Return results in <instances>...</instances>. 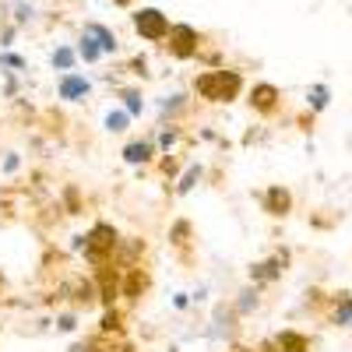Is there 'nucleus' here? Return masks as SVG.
Instances as JSON below:
<instances>
[{"instance_id":"obj_28","label":"nucleus","mask_w":352,"mask_h":352,"mask_svg":"<svg viewBox=\"0 0 352 352\" xmlns=\"http://www.w3.org/2000/svg\"><path fill=\"white\" fill-rule=\"evenodd\" d=\"M116 99H120V106H124V109L134 116V120L144 113V106H148V102H144L141 85H116Z\"/></svg>"},{"instance_id":"obj_41","label":"nucleus","mask_w":352,"mask_h":352,"mask_svg":"<svg viewBox=\"0 0 352 352\" xmlns=\"http://www.w3.org/2000/svg\"><path fill=\"white\" fill-rule=\"evenodd\" d=\"M173 307H176V310H187V307H190V292H176Z\"/></svg>"},{"instance_id":"obj_20","label":"nucleus","mask_w":352,"mask_h":352,"mask_svg":"<svg viewBox=\"0 0 352 352\" xmlns=\"http://www.w3.org/2000/svg\"><path fill=\"white\" fill-rule=\"evenodd\" d=\"M96 331H102V335H109V338H127V310L116 303V307H102V314H99V328Z\"/></svg>"},{"instance_id":"obj_45","label":"nucleus","mask_w":352,"mask_h":352,"mask_svg":"<svg viewBox=\"0 0 352 352\" xmlns=\"http://www.w3.org/2000/svg\"><path fill=\"white\" fill-rule=\"evenodd\" d=\"M109 4H113V8H120V11H131L138 0H109Z\"/></svg>"},{"instance_id":"obj_35","label":"nucleus","mask_w":352,"mask_h":352,"mask_svg":"<svg viewBox=\"0 0 352 352\" xmlns=\"http://www.w3.org/2000/svg\"><path fill=\"white\" fill-rule=\"evenodd\" d=\"M324 303H328V292L320 289V285H310V289L303 292V307H307V314L320 317V310H324Z\"/></svg>"},{"instance_id":"obj_17","label":"nucleus","mask_w":352,"mask_h":352,"mask_svg":"<svg viewBox=\"0 0 352 352\" xmlns=\"http://www.w3.org/2000/svg\"><path fill=\"white\" fill-rule=\"evenodd\" d=\"M194 109V96L190 92H173L166 99H159V124H184Z\"/></svg>"},{"instance_id":"obj_48","label":"nucleus","mask_w":352,"mask_h":352,"mask_svg":"<svg viewBox=\"0 0 352 352\" xmlns=\"http://www.w3.org/2000/svg\"><path fill=\"white\" fill-rule=\"evenodd\" d=\"M4 25H8V4L0 0V28H4Z\"/></svg>"},{"instance_id":"obj_22","label":"nucleus","mask_w":352,"mask_h":352,"mask_svg":"<svg viewBox=\"0 0 352 352\" xmlns=\"http://www.w3.org/2000/svg\"><path fill=\"white\" fill-rule=\"evenodd\" d=\"M190 96L194 102H204V106H219V88H215V67L194 74L190 81Z\"/></svg>"},{"instance_id":"obj_15","label":"nucleus","mask_w":352,"mask_h":352,"mask_svg":"<svg viewBox=\"0 0 352 352\" xmlns=\"http://www.w3.org/2000/svg\"><path fill=\"white\" fill-rule=\"evenodd\" d=\"M36 127H43V134H46L50 141H56V144H67V138H71V120H67V113H64L60 106L39 109Z\"/></svg>"},{"instance_id":"obj_24","label":"nucleus","mask_w":352,"mask_h":352,"mask_svg":"<svg viewBox=\"0 0 352 352\" xmlns=\"http://www.w3.org/2000/svg\"><path fill=\"white\" fill-rule=\"evenodd\" d=\"M278 352H314V338L300 328H282L278 335H272Z\"/></svg>"},{"instance_id":"obj_44","label":"nucleus","mask_w":352,"mask_h":352,"mask_svg":"<svg viewBox=\"0 0 352 352\" xmlns=\"http://www.w3.org/2000/svg\"><path fill=\"white\" fill-rule=\"evenodd\" d=\"M11 39H14V25H4L0 28V46H11Z\"/></svg>"},{"instance_id":"obj_32","label":"nucleus","mask_w":352,"mask_h":352,"mask_svg":"<svg viewBox=\"0 0 352 352\" xmlns=\"http://www.w3.org/2000/svg\"><path fill=\"white\" fill-rule=\"evenodd\" d=\"M74 53H78V60H85V64H99L102 60V50H99V43L92 39V36H88V32H81L78 36V46H74Z\"/></svg>"},{"instance_id":"obj_33","label":"nucleus","mask_w":352,"mask_h":352,"mask_svg":"<svg viewBox=\"0 0 352 352\" xmlns=\"http://www.w3.org/2000/svg\"><path fill=\"white\" fill-rule=\"evenodd\" d=\"M131 124H134V116H131L124 106H116V109L106 113V131H109V134H127Z\"/></svg>"},{"instance_id":"obj_47","label":"nucleus","mask_w":352,"mask_h":352,"mask_svg":"<svg viewBox=\"0 0 352 352\" xmlns=\"http://www.w3.org/2000/svg\"><path fill=\"white\" fill-rule=\"evenodd\" d=\"M120 352H141V349H138L134 342H127V338H124V342H120Z\"/></svg>"},{"instance_id":"obj_25","label":"nucleus","mask_w":352,"mask_h":352,"mask_svg":"<svg viewBox=\"0 0 352 352\" xmlns=\"http://www.w3.org/2000/svg\"><path fill=\"white\" fill-rule=\"evenodd\" d=\"M116 261L124 264H138V261H148V240L144 236H120V247H116Z\"/></svg>"},{"instance_id":"obj_7","label":"nucleus","mask_w":352,"mask_h":352,"mask_svg":"<svg viewBox=\"0 0 352 352\" xmlns=\"http://www.w3.org/2000/svg\"><path fill=\"white\" fill-rule=\"evenodd\" d=\"M240 314L232 310V303H215L212 317H208V328H204V335H208L215 345H229L240 338Z\"/></svg>"},{"instance_id":"obj_4","label":"nucleus","mask_w":352,"mask_h":352,"mask_svg":"<svg viewBox=\"0 0 352 352\" xmlns=\"http://www.w3.org/2000/svg\"><path fill=\"white\" fill-rule=\"evenodd\" d=\"M159 46L173 56V60L187 64V60H194L197 50L204 46V32H197V28L187 25V21H173V25H169V32H166V39H162Z\"/></svg>"},{"instance_id":"obj_37","label":"nucleus","mask_w":352,"mask_h":352,"mask_svg":"<svg viewBox=\"0 0 352 352\" xmlns=\"http://www.w3.org/2000/svg\"><path fill=\"white\" fill-rule=\"evenodd\" d=\"M78 310H64V314H56V331L60 335H74L78 331Z\"/></svg>"},{"instance_id":"obj_43","label":"nucleus","mask_w":352,"mask_h":352,"mask_svg":"<svg viewBox=\"0 0 352 352\" xmlns=\"http://www.w3.org/2000/svg\"><path fill=\"white\" fill-rule=\"evenodd\" d=\"M296 124H300V131H314V113H300Z\"/></svg>"},{"instance_id":"obj_39","label":"nucleus","mask_w":352,"mask_h":352,"mask_svg":"<svg viewBox=\"0 0 352 352\" xmlns=\"http://www.w3.org/2000/svg\"><path fill=\"white\" fill-rule=\"evenodd\" d=\"M32 14H36V8H32V4H25V0H21V4L14 8V25H25V21H32Z\"/></svg>"},{"instance_id":"obj_21","label":"nucleus","mask_w":352,"mask_h":352,"mask_svg":"<svg viewBox=\"0 0 352 352\" xmlns=\"http://www.w3.org/2000/svg\"><path fill=\"white\" fill-rule=\"evenodd\" d=\"M152 141H155V148L159 152H176V148H180V144H184V148H187V131H184V124H159L155 127V134H152Z\"/></svg>"},{"instance_id":"obj_34","label":"nucleus","mask_w":352,"mask_h":352,"mask_svg":"<svg viewBox=\"0 0 352 352\" xmlns=\"http://www.w3.org/2000/svg\"><path fill=\"white\" fill-rule=\"evenodd\" d=\"M50 64H53V71H60V74L74 71V67H78V53H74V46H56L53 56H50Z\"/></svg>"},{"instance_id":"obj_36","label":"nucleus","mask_w":352,"mask_h":352,"mask_svg":"<svg viewBox=\"0 0 352 352\" xmlns=\"http://www.w3.org/2000/svg\"><path fill=\"white\" fill-rule=\"evenodd\" d=\"M120 71H124V74H131V78H141V81H148V78H152V64H148V56H141V53H138V56H131V60H127Z\"/></svg>"},{"instance_id":"obj_26","label":"nucleus","mask_w":352,"mask_h":352,"mask_svg":"<svg viewBox=\"0 0 352 352\" xmlns=\"http://www.w3.org/2000/svg\"><path fill=\"white\" fill-rule=\"evenodd\" d=\"M71 352H120V338H109L102 331H92V335H85L81 342H74Z\"/></svg>"},{"instance_id":"obj_42","label":"nucleus","mask_w":352,"mask_h":352,"mask_svg":"<svg viewBox=\"0 0 352 352\" xmlns=\"http://www.w3.org/2000/svg\"><path fill=\"white\" fill-rule=\"evenodd\" d=\"M254 352H278V345H275V338H261L254 345Z\"/></svg>"},{"instance_id":"obj_46","label":"nucleus","mask_w":352,"mask_h":352,"mask_svg":"<svg viewBox=\"0 0 352 352\" xmlns=\"http://www.w3.org/2000/svg\"><path fill=\"white\" fill-rule=\"evenodd\" d=\"M226 352H254V349H247V345H240V342H229Z\"/></svg>"},{"instance_id":"obj_29","label":"nucleus","mask_w":352,"mask_h":352,"mask_svg":"<svg viewBox=\"0 0 352 352\" xmlns=\"http://www.w3.org/2000/svg\"><path fill=\"white\" fill-rule=\"evenodd\" d=\"M201 180H204V166H184V173L173 180L176 187H169V194H173V197H187Z\"/></svg>"},{"instance_id":"obj_14","label":"nucleus","mask_w":352,"mask_h":352,"mask_svg":"<svg viewBox=\"0 0 352 352\" xmlns=\"http://www.w3.org/2000/svg\"><path fill=\"white\" fill-rule=\"evenodd\" d=\"M120 159H124L127 166H134L138 176H144V173L152 169V162L159 159V148H155L152 138H131L124 148H120Z\"/></svg>"},{"instance_id":"obj_27","label":"nucleus","mask_w":352,"mask_h":352,"mask_svg":"<svg viewBox=\"0 0 352 352\" xmlns=\"http://www.w3.org/2000/svg\"><path fill=\"white\" fill-rule=\"evenodd\" d=\"M81 32H88V36H92L106 56L120 50V39H116V32H113L109 25H102V21H85V28H81Z\"/></svg>"},{"instance_id":"obj_23","label":"nucleus","mask_w":352,"mask_h":352,"mask_svg":"<svg viewBox=\"0 0 352 352\" xmlns=\"http://www.w3.org/2000/svg\"><path fill=\"white\" fill-rule=\"evenodd\" d=\"M56 204H60L64 215L78 219V215H85V208H88V197H85V190H81L78 184H64L60 190H56Z\"/></svg>"},{"instance_id":"obj_6","label":"nucleus","mask_w":352,"mask_h":352,"mask_svg":"<svg viewBox=\"0 0 352 352\" xmlns=\"http://www.w3.org/2000/svg\"><path fill=\"white\" fill-rule=\"evenodd\" d=\"M289 264H292V254L282 247V250H275L272 257L254 261L250 268H247V278H250L254 289H272L275 282H282V275L289 272Z\"/></svg>"},{"instance_id":"obj_2","label":"nucleus","mask_w":352,"mask_h":352,"mask_svg":"<svg viewBox=\"0 0 352 352\" xmlns=\"http://www.w3.org/2000/svg\"><path fill=\"white\" fill-rule=\"evenodd\" d=\"M169 254H173V261L180 264L184 272H194L197 268V229H194V222L190 219H173L169 222Z\"/></svg>"},{"instance_id":"obj_10","label":"nucleus","mask_w":352,"mask_h":352,"mask_svg":"<svg viewBox=\"0 0 352 352\" xmlns=\"http://www.w3.org/2000/svg\"><path fill=\"white\" fill-rule=\"evenodd\" d=\"M131 21H134V32H138V39H144V43H162L166 39V32H169V18H166V11H159V8H138L134 14H131Z\"/></svg>"},{"instance_id":"obj_19","label":"nucleus","mask_w":352,"mask_h":352,"mask_svg":"<svg viewBox=\"0 0 352 352\" xmlns=\"http://www.w3.org/2000/svg\"><path fill=\"white\" fill-rule=\"evenodd\" d=\"M184 166H187V148H176V152H159V159L152 162L155 176L166 184V194H169V184H173L176 176L184 173Z\"/></svg>"},{"instance_id":"obj_38","label":"nucleus","mask_w":352,"mask_h":352,"mask_svg":"<svg viewBox=\"0 0 352 352\" xmlns=\"http://www.w3.org/2000/svg\"><path fill=\"white\" fill-rule=\"evenodd\" d=\"M0 71H8V74H21V71H25V60H21L18 53L4 50V53H0Z\"/></svg>"},{"instance_id":"obj_13","label":"nucleus","mask_w":352,"mask_h":352,"mask_svg":"<svg viewBox=\"0 0 352 352\" xmlns=\"http://www.w3.org/2000/svg\"><path fill=\"white\" fill-rule=\"evenodd\" d=\"M320 320H324L328 328H352V292L349 289L328 292V303L320 310Z\"/></svg>"},{"instance_id":"obj_8","label":"nucleus","mask_w":352,"mask_h":352,"mask_svg":"<svg viewBox=\"0 0 352 352\" xmlns=\"http://www.w3.org/2000/svg\"><path fill=\"white\" fill-rule=\"evenodd\" d=\"M120 278H124V264L120 261H106V264H96L92 268L99 307H116L120 303Z\"/></svg>"},{"instance_id":"obj_12","label":"nucleus","mask_w":352,"mask_h":352,"mask_svg":"<svg viewBox=\"0 0 352 352\" xmlns=\"http://www.w3.org/2000/svg\"><path fill=\"white\" fill-rule=\"evenodd\" d=\"M257 204L268 219H289L292 208H296V197H292V190L285 184H268L257 194Z\"/></svg>"},{"instance_id":"obj_11","label":"nucleus","mask_w":352,"mask_h":352,"mask_svg":"<svg viewBox=\"0 0 352 352\" xmlns=\"http://www.w3.org/2000/svg\"><path fill=\"white\" fill-rule=\"evenodd\" d=\"M67 268H71V250L56 247V243H46L43 257H39V282L43 285H60L67 278Z\"/></svg>"},{"instance_id":"obj_5","label":"nucleus","mask_w":352,"mask_h":352,"mask_svg":"<svg viewBox=\"0 0 352 352\" xmlns=\"http://www.w3.org/2000/svg\"><path fill=\"white\" fill-rule=\"evenodd\" d=\"M243 96H247L250 113L261 116V120H275V116L282 113V102H285L282 88H278L275 81H254Z\"/></svg>"},{"instance_id":"obj_31","label":"nucleus","mask_w":352,"mask_h":352,"mask_svg":"<svg viewBox=\"0 0 352 352\" xmlns=\"http://www.w3.org/2000/svg\"><path fill=\"white\" fill-rule=\"evenodd\" d=\"M257 307H261V289H254V285L240 289V292H236V300H232V310H236L240 317H250Z\"/></svg>"},{"instance_id":"obj_16","label":"nucleus","mask_w":352,"mask_h":352,"mask_svg":"<svg viewBox=\"0 0 352 352\" xmlns=\"http://www.w3.org/2000/svg\"><path fill=\"white\" fill-rule=\"evenodd\" d=\"M215 88H219V106H232L236 99H243L247 81L236 67H215Z\"/></svg>"},{"instance_id":"obj_3","label":"nucleus","mask_w":352,"mask_h":352,"mask_svg":"<svg viewBox=\"0 0 352 352\" xmlns=\"http://www.w3.org/2000/svg\"><path fill=\"white\" fill-rule=\"evenodd\" d=\"M152 289H155V272H152V264L148 261H138V264H127L124 268V278H120V300L138 310L144 300L152 296Z\"/></svg>"},{"instance_id":"obj_49","label":"nucleus","mask_w":352,"mask_h":352,"mask_svg":"<svg viewBox=\"0 0 352 352\" xmlns=\"http://www.w3.org/2000/svg\"><path fill=\"white\" fill-rule=\"evenodd\" d=\"M4 292H8V275L0 272V296H4Z\"/></svg>"},{"instance_id":"obj_30","label":"nucleus","mask_w":352,"mask_h":352,"mask_svg":"<svg viewBox=\"0 0 352 352\" xmlns=\"http://www.w3.org/2000/svg\"><path fill=\"white\" fill-rule=\"evenodd\" d=\"M328 102H331V88H328L324 81H317V85L307 88V109H310L314 116H317V113H324Z\"/></svg>"},{"instance_id":"obj_1","label":"nucleus","mask_w":352,"mask_h":352,"mask_svg":"<svg viewBox=\"0 0 352 352\" xmlns=\"http://www.w3.org/2000/svg\"><path fill=\"white\" fill-rule=\"evenodd\" d=\"M120 236L124 232L116 229L113 222H106V219H96L92 226H88L85 232H81V261L88 264V268H96V264H106V261H116V247H120Z\"/></svg>"},{"instance_id":"obj_18","label":"nucleus","mask_w":352,"mask_h":352,"mask_svg":"<svg viewBox=\"0 0 352 352\" xmlns=\"http://www.w3.org/2000/svg\"><path fill=\"white\" fill-rule=\"evenodd\" d=\"M88 96H92V81H88L85 74L67 71V74L56 78V99L60 102H85Z\"/></svg>"},{"instance_id":"obj_9","label":"nucleus","mask_w":352,"mask_h":352,"mask_svg":"<svg viewBox=\"0 0 352 352\" xmlns=\"http://www.w3.org/2000/svg\"><path fill=\"white\" fill-rule=\"evenodd\" d=\"M64 303L78 314H88L92 307H99V292L92 275H67L64 278Z\"/></svg>"},{"instance_id":"obj_40","label":"nucleus","mask_w":352,"mask_h":352,"mask_svg":"<svg viewBox=\"0 0 352 352\" xmlns=\"http://www.w3.org/2000/svg\"><path fill=\"white\" fill-rule=\"evenodd\" d=\"M18 166H21L18 152H8V155H4V162H0V173H8V176H11V173H14Z\"/></svg>"}]
</instances>
